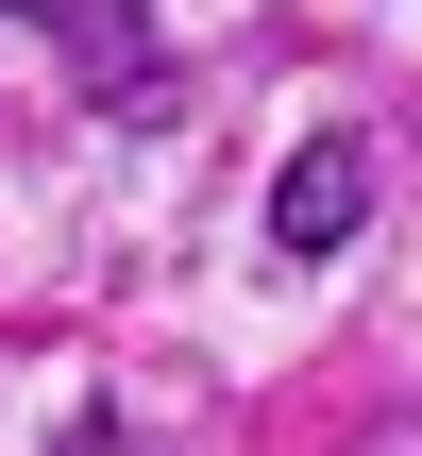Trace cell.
<instances>
[{"label": "cell", "instance_id": "1", "mask_svg": "<svg viewBox=\"0 0 422 456\" xmlns=\"http://www.w3.org/2000/svg\"><path fill=\"white\" fill-rule=\"evenodd\" d=\"M355 203H372V152H355V135H304L288 186H271V254H338Z\"/></svg>", "mask_w": 422, "mask_h": 456}, {"label": "cell", "instance_id": "2", "mask_svg": "<svg viewBox=\"0 0 422 456\" xmlns=\"http://www.w3.org/2000/svg\"><path fill=\"white\" fill-rule=\"evenodd\" d=\"M68 68H101V102H152V34H135V0H17Z\"/></svg>", "mask_w": 422, "mask_h": 456}, {"label": "cell", "instance_id": "3", "mask_svg": "<svg viewBox=\"0 0 422 456\" xmlns=\"http://www.w3.org/2000/svg\"><path fill=\"white\" fill-rule=\"evenodd\" d=\"M68 456H169V440H152V423H85Z\"/></svg>", "mask_w": 422, "mask_h": 456}, {"label": "cell", "instance_id": "4", "mask_svg": "<svg viewBox=\"0 0 422 456\" xmlns=\"http://www.w3.org/2000/svg\"><path fill=\"white\" fill-rule=\"evenodd\" d=\"M389 456H422V440H389Z\"/></svg>", "mask_w": 422, "mask_h": 456}]
</instances>
